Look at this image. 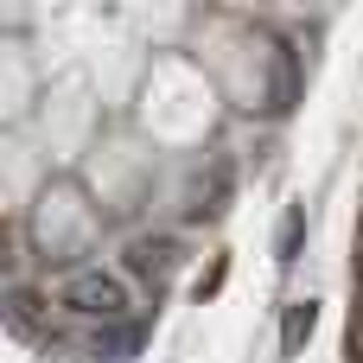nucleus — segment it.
<instances>
[{"instance_id": "1", "label": "nucleus", "mask_w": 363, "mask_h": 363, "mask_svg": "<svg viewBox=\"0 0 363 363\" xmlns=\"http://www.w3.org/2000/svg\"><path fill=\"white\" fill-rule=\"evenodd\" d=\"M45 300H51L64 319H83V325H96V332L134 319V287H128V274H115V268H102V262H70V268H57V274L45 281Z\"/></svg>"}, {"instance_id": "2", "label": "nucleus", "mask_w": 363, "mask_h": 363, "mask_svg": "<svg viewBox=\"0 0 363 363\" xmlns=\"http://www.w3.org/2000/svg\"><path fill=\"white\" fill-rule=\"evenodd\" d=\"M179 262H185V255H179V236H134V242H128V274H140L153 294L179 274Z\"/></svg>"}, {"instance_id": "3", "label": "nucleus", "mask_w": 363, "mask_h": 363, "mask_svg": "<svg viewBox=\"0 0 363 363\" xmlns=\"http://www.w3.org/2000/svg\"><path fill=\"white\" fill-rule=\"evenodd\" d=\"M313 332H319V306H313V300H294V306L281 313V357H300Z\"/></svg>"}, {"instance_id": "4", "label": "nucleus", "mask_w": 363, "mask_h": 363, "mask_svg": "<svg viewBox=\"0 0 363 363\" xmlns=\"http://www.w3.org/2000/svg\"><path fill=\"white\" fill-rule=\"evenodd\" d=\"M300 242H306V204H287L281 211V236H274V262L294 268L300 262Z\"/></svg>"}, {"instance_id": "5", "label": "nucleus", "mask_w": 363, "mask_h": 363, "mask_svg": "<svg viewBox=\"0 0 363 363\" xmlns=\"http://www.w3.org/2000/svg\"><path fill=\"white\" fill-rule=\"evenodd\" d=\"M89 345H96V357H102V363H128V357H134V345H140V319L108 325V332H96Z\"/></svg>"}, {"instance_id": "6", "label": "nucleus", "mask_w": 363, "mask_h": 363, "mask_svg": "<svg viewBox=\"0 0 363 363\" xmlns=\"http://www.w3.org/2000/svg\"><path fill=\"white\" fill-rule=\"evenodd\" d=\"M223 268H230V262H211V274H204V281H198V300H204V294H217V287H223Z\"/></svg>"}, {"instance_id": "7", "label": "nucleus", "mask_w": 363, "mask_h": 363, "mask_svg": "<svg viewBox=\"0 0 363 363\" xmlns=\"http://www.w3.org/2000/svg\"><path fill=\"white\" fill-rule=\"evenodd\" d=\"M351 319H363V281H357V306H351Z\"/></svg>"}]
</instances>
